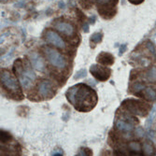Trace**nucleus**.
<instances>
[{
    "label": "nucleus",
    "mask_w": 156,
    "mask_h": 156,
    "mask_svg": "<svg viewBox=\"0 0 156 156\" xmlns=\"http://www.w3.org/2000/svg\"><path fill=\"white\" fill-rule=\"evenodd\" d=\"M94 22H95V17H94V16H93V18H91V20H90V23H94Z\"/></svg>",
    "instance_id": "nucleus-30"
},
{
    "label": "nucleus",
    "mask_w": 156,
    "mask_h": 156,
    "mask_svg": "<svg viewBox=\"0 0 156 156\" xmlns=\"http://www.w3.org/2000/svg\"><path fill=\"white\" fill-rule=\"evenodd\" d=\"M145 88H146V87H145V85H144V84H142V83H139V82H137V83L134 84V86H133V90H134L136 93L142 92V91H144V89H145Z\"/></svg>",
    "instance_id": "nucleus-21"
},
{
    "label": "nucleus",
    "mask_w": 156,
    "mask_h": 156,
    "mask_svg": "<svg viewBox=\"0 0 156 156\" xmlns=\"http://www.w3.org/2000/svg\"><path fill=\"white\" fill-rule=\"evenodd\" d=\"M96 1H97L98 4L103 5V4H108V3H109V2H110V0H96Z\"/></svg>",
    "instance_id": "nucleus-29"
},
{
    "label": "nucleus",
    "mask_w": 156,
    "mask_h": 156,
    "mask_svg": "<svg viewBox=\"0 0 156 156\" xmlns=\"http://www.w3.org/2000/svg\"><path fill=\"white\" fill-rule=\"evenodd\" d=\"M13 70L18 76L20 83L23 88H29L33 81L36 80V74L30 67V66L26 64V66H24L22 62V59H17L15 61L13 66Z\"/></svg>",
    "instance_id": "nucleus-2"
},
{
    "label": "nucleus",
    "mask_w": 156,
    "mask_h": 156,
    "mask_svg": "<svg viewBox=\"0 0 156 156\" xmlns=\"http://www.w3.org/2000/svg\"><path fill=\"white\" fill-rule=\"evenodd\" d=\"M54 27L59 32L66 35V36H72L74 34V26L66 22H56L54 23Z\"/></svg>",
    "instance_id": "nucleus-9"
},
{
    "label": "nucleus",
    "mask_w": 156,
    "mask_h": 156,
    "mask_svg": "<svg viewBox=\"0 0 156 156\" xmlns=\"http://www.w3.org/2000/svg\"><path fill=\"white\" fill-rule=\"evenodd\" d=\"M76 13H77V16L79 17V19H80V21H84V20H85V15H84V14H83L80 9H77V10H76Z\"/></svg>",
    "instance_id": "nucleus-24"
},
{
    "label": "nucleus",
    "mask_w": 156,
    "mask_h": 156,
    "mask_svg": "<svg viewBox=\"0 0 156 156\" xmlns=\"http://www.w3.org/2000/svg\"><path fill=\"white\" fill-rule=\"evenodd\" d=\"M87 76V71L86 69H80L79 71H77V73L74 75V80H80V79H83Z\"/></svg>",
    "instance_id": "nucleus-19"
},
{
    "label": "nucleus",
    "mask_w": 156,
    "mask_h": 156,
    "mask_svg": "<svg viewBox=\"0 0 156 156\" xmlns=\"http://www.w3.org/2000/svg\"><path fill=\"white\" fill-rule=\"evenodd\" d=\"M78 155H80V156H82V155L90 156V155H93V151H92L91 149H89L87 147H83V148L80 149L79 152H78Z\"/></svg>",
    "instance_id": "nucleus-18"
},
{
    "label": "nucleus",
    "mask_w": 156,
    "mask_h": 156,
    "mask_svg": "<svg viewBox=\"0 0 156 156\" xmlns=\"http://www.w3.org/2000/svg\"><path fill=\"white\" fill-rule=\"evenodd\" d=\"M30 60H31V64L32 66L38 71H43L45 65H44V61L42 59L41 56L37 53V52H32L30 55Z\"/></svg>",
    "instance_id": "nucleus-11"
},
{
    "label": "nucleus",
    "mask_w": 156,
    "mask_h": 156,
    "mask_svg": "<svg viewBox=\"0 0 156 156\" xmlns=\"http://www.w3.org/2000/svg\"><path fill=\"white\" fill-rule=\"evenodd\" d=\"M45 38L48 42L54 47L58 49H65L66 48V43L65 41L62 39V37L52 30H47L45 33Z\"/></svg>",
    "instance_id": "nucleus-7"
},
{
    "label": "nucleus",
    "mask_w": 156,
    "mask_h": 156,
    "mask_svg": "<svg viewBox=\"0 0 156 156\" xmlns=\"http://www.w3.org/2000/svg\"><path fill=\"white\" fill-rule=\"evenodd\" d=\"M90 72L96 80L100 81H105L109 79L111 70L107 67V66L94 64L90 66Z\"/></svg>",
    "instance_id": "nucleus-5"
},
{
    "label": "nucleus",
    "mask_w": 156,
    "mask_h": 156,
    "mask_svg": "<svg viewBox=\"0 0 156 156\" xmlns=\"http://www.w3.org/2000/svg\"><path fill=\"white\" fill-rule=\"evenodd\" d=\"M136 136H138V137H142V136H144V131H143V129L141 128V127H138V128H136Z\"/></svg>",
    "instance_id": "nucleus-23"
},
{
    "label": "nucleus",
    "mask_w": 156,
    "mask_h": 156,
    "mask_svg": "<svg viewBox=\"0 0 156 156\" xmlns=\"http://www.w3.org/2000/svg\"><path fill=\"white\" fill-rule=\"evenodd\" d=\"M147 48L150 50V51H151L153 55L156 54V49H155V47H154V45H153L152 42H151V41H148V42H147Z\"/></svg>",
    "instance_id": "nucleus-22"
},
{
    "label": "nucleus",
    "mask_w": 156,
    "mask_h": 156,
    "mask_svg": "<svg viewBox=\"0 0 156 156\" xmlns=\"http://www.w3.org/2000/svg\"><path fill=\"white\" fill-rule=\"evenodd\" d=\"M128 148L132 153H139L141 151V149H142L139 142H136V141H131L128 144Z\"/></svg>",
    "instance_id": "nucleus-14"
},
{
    "label": "nucleus",
    "mask_w": 156,
    "mask_h": 156,
    "mask_svg": "<svg viewBox=\"0 0 156 156\" xmlns=\"http://www.w3.org/2000/svg\"><path fill=\"white\" fill-rule=\"evenodd\" d=\"M1 83L3 87L7 89L9 92L13 94H20L21 89L17 79L14 77L8 70H2L1 71Z\"/></svg>",
    "instance_id": "nucleus-3"
},
{
    "label": "nucleus",
    "mask_w": 156,
    "mask_h": 156,
    "mask_svg": "<svg viewBox=\"0 0 156 156\" xmlns=\"http://www.w3.org/2000/svg\"><path fill=\"white\" fill-rule=\"evenodd\" d=\"M37 90L40 95L44 97H51L54 94L53 92V85L51 80H43L38 83Z\"/></svg>",
    "instance_id": "nucleus-8"
},
{
    "label": "nucleus",
    "mask_w": 156,
    "mask_h": 156,
    "mask_svg": "<svg viewBox=\"0 0 156 156\" xmlns=\"http://www.w3.org/2000/svg\"><path fill=\"white\" fill-rule=\"evenodd\" d=\"M52 156H62L63 155V151H55L51 153Z\"/></svg>",
    "instance_id": "nucleus-27"
},
{
    "label": "nucleus",
    "mask_w": 156,
    "mask_h": 156,
    "mask_svg": "<svg viewBox=\"0 0 156 156\" xmlns=\"http://www.w3.org/2000/svg\"><path fill=\"white\" fill-rule=\"evenodd\" d=\"M66 99L79 111H89L97 103V94L94 89L84 83L70 87L66 93Z\"/></svg>",
    "instance_id": "nucleus-1"
},
{
    "label": "nucleus",
    "mask_w": 156,
    "mask_h": 156,
    "mask_svg": "<svg viewBox=\"0 0 156 156\" xmlns=\"http://www.w3.org/2000/svg\"><path fill=\"white\" fill-rule=\"evenodd\" d=\"M102 38H103V34L101 32H96V33H94L91 37V41H93L94 43H100L102 41Z\"/></svg>",
    "instance_id": "nucleus-16"
},
{
    "label": "nucleus",
    "mask_w": 156,
    "mask_h": 156,
    "mask_svg": "<svg viewBox=\"0 0 156 156\" xmlns=\"http://www.w3.org/2000/svg\"><path fill=\"white\" fill-rule=\"evenodd\" d=\"M143 152L145 155H153L154 149L150 142H145L143 144Z\"/></svg>",
    "instance_id": "nucleus-15"
},
{
    "label": "nucleus",
    "mask_w": 156,
    "mask_h": 156,
    "mask_svg": "<svg viewBox=\"0 0 156 156\" xmlns=\"http://www.w3.org/2000/svg\"><path fill=\"white\" fill-rule=\"evenodd\" d=\"M82 29H83L84 33H88V32H89V24H88V23H84Z\"/></svg>",
    "instance_id": "nucleus-28"
},
{
    "label": "nucleus",
    "mask_w": 156,
    "mask_h": 156,
    "mask_svg": "<svg viewBox=\"0 0 156 156\" xmlns=\"http://www.w3.org/2000/svg\"><path fill=\"white\" fill-rule=\"evenodd\" d=\"M147 79L150 81H156V67H152L150 71L147 73Z\"/></svg>",
    "instance_id": "nucleus-17"
},
{
    "label": "nucleus",
    "mask_w": 156,
    "mask_h": 156,
    "mask_svg": "<svg viewBox=\"0 0 156 156\" xmlns=\"http://www.w3.org/2000/svg\"><path fill=\"white\" fill-rule=\"evenodd\" d=\"M128 1L131 3V4H134V5H139L141 3L144 2V0H128Z\"/></svg>",
    "instance_id": "nucleus-26"
},
{
    "label": "nucleus",
    "mask_w": 156,
    "mask_h": 156,
    "mask_svg": "<svg viewBox=\"0 0 156 156\" xmlns=\"http://www.w3.org/2000/svg\"><path fill=\"white\" fill-rule=\"evenodd\" d=\"M154 108H155V110H156V106H155V107H154Z\"/></svg>",
    "instance_id": "nucleus-31"
},
{
    "label": "nucleus",
    "mask_w": 156,
    "mask_h": 156,
    "mask_svg": "<svg viewBox=\"0 0 156 156\" xmlns=\"http://www.w3.org/2000/svg\"><path fill=\"white\" fill-rule=\"evenodd\" d=\"M44 53L47 56L48 61L55 67L63 69L66 66V59L64 58V56L56 50L51 49L50 47H44Z\"/></svg>",
    "instance_id": "nucleus-4"
},
{
    "label": "nucleus",
    "mask_w": 156,
    "mask_h": 156,
    "mask_svg": "<svg viewBox=\"0 0 156 156\" xmlns=\"http://www.w3.org/2000/svg\"><path fill=\"white\" fill-rule=\"evenodd\" d=\"M144 96L149 101H154L156 98V91L151 87H147L144 89Z\"/></svg>",
    "instance_id": "nucleus-13"
},
{
    "label": "nucleus",
    "mask_w": 156,
    "mask_h": 156,
    "mask_svg": "<svg viewBox=\"0 0 156 156\" xmlns=\"http://www.w3.org/2000/svg\"><path fill=\"white\" fill-rule=\"evenodd\" d=\"M114 56L107 51H101L96 57V62L103 66H111L114 64Z\"/></svg>",
    "instance_id": "nucleus-10"
},
{
    "label": "nucleus",
    "mask_w": 156,
    "mask_h": 156,
    "mask_svg": "<svg viewBox=\"0 0 156 156\" xmlns=\"http://www.w3.org/2000/svg\"><path fill=\"white\" fill-rule=\"evenodd\" d=\"M122 106L127 110H129L130 112L134 113L135 115L144 116L147 112L145 106L138 100H133V99H130V100H125V101H123Z\"/></svg>",
    "instance_id": "nucleus-6"
},
{
    "label": "nucleus",
    "mask_w": 156,
    "mask_h": 156,
    "mask_svg": "<svg viewBox=\"0 0 156 156\" xmlns=\"http://www.w3.org/2000/svg\"><path fill=\"white\" fill-rule=\"evenodd\" d=\"M115 126L118 130L122 131V132L129 133V132L134 130V124L130 122H128L123 121V120H117L115 122Z\"/></svg>",
    "instance_id": "nucleus-12"
},
{
    "label": "nucleus",
    "mask_w": 156,
    "mask_h": 156,
    "mask_svg": "<svg viewBox=\"0 0 156 156\" xmlns=\"http://www.w3.org/2000/svg\"><path fill=\"white\" fill-rule=\"evenodd\" d=\"M0 137H1V142H7V141L10 140L11 136L9 133L6 131H1V133H0Z\"/></svg>",
    "instance_id": "nucleus-20"
},
{
    "label": "nucleus",
    "mask_w": 156,
    "mask_h": 156,
    "mask_svg": "<svg viewBox=\"0 0 156 156\" xmlns=\"http://www.w3.org/2000/svg\"><path fill=\"white\" fill-rule=\"evenodd\" d=\"M126 48H127V46H126V44H122L121 45V47H120V51H119V55H122L124 51H125V50H126Z\"/></svg>",
    "instance_id": "nucleus-25"
}]
</instances>
